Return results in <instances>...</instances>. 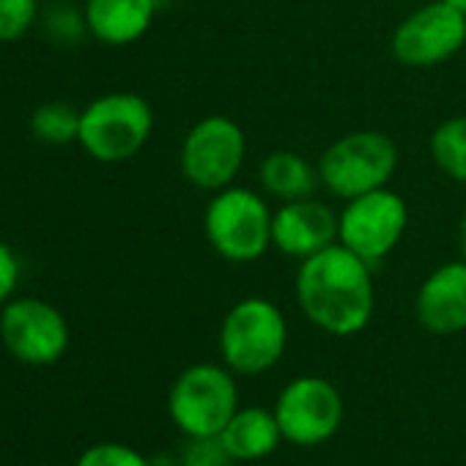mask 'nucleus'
Segmentation results:
<instances>
[{"mask_svg":"<svg viewBox=\"0 0 466 466\" xmlns=\"http://www.w3.org/2000/svg\"><path fill=\"white\" fill-rule=\"evenodd\" d=\"M294 289L305 319L332 338L360 335L376 313L373 267L340 242L299 261Z\"/></svg>","mask_w":466,"mask_h":466,"instance_id":"f257e3e1","label":"nucleus"},{"mask_svg":"<svg viewBox=\"0 0 466 466\" xmlns=\"http://www.w3.org/2000/svg\"><path fill=\"white\" fill-rule=\"evenodd\" d=\"M272 217L267 198L250 187L230 184L211 192L203 211V233L211 250L230 264H253L272 248Z\"/></svg>","mask_w":466,"mask_h":466,"instance_id":"f03ea898","label":"nucleus"},{"mask_svg":"<svg viewBox=\"0 0 466 466\" xmlns=\"http://www.w3.org/2000/svg\"><path fill=\"white\" fill-rule=\"evenodd\" d=\"M219 357L237 376L272 370L289 349L286 313L267 297H245L219 324Z\"/></svg>","mask_w":466,"mask_h":466,"instance_id":"7ed1b4c3","label":"nucleus"},{"mask_svg":"<svg viewBox=\"0 0 466 466\" xmlns=\"http://www.w3.org/2000/svg\"><path fill=\"white\" fill-rule=\"evenodd\" d=\"M154 132L151 105L132 91H110L80 110V148L102 162L118 165L143 151Z\"/></svg>","mask_w":466,"mask_h":466,"instance_id":"20e7f679","label":"nucleus"},{"mask_svg":"<svg viewBox=\"0 0 466 466\" xmlns=\"http://www.w3.org/2000/svg\"><path fill=\"white\" fill-rule=\"evenodd\" d=\"M237 409V373L225 362H195L184 368L167 390L170 422L187 439L219 436Z\"/></svg>","mask_w":466,"mask_h":466,"instance_id":"39448f33","label":"nucleus"},{"mask_svg":"<svg viewBox=\"0 0 466 466\" xmlns=\"http://www.w3.org/2000/svg\"><path fill=\"white\" fill-rule=\"evenodd\" d=\"M398 162L400 151L390 135L376 129H360L340 135L324 148L319 159V176L321 187L329 195L351 200L357 195L390 187Z\"/></svg>","mask_w":466,"mask_h":466,"instance_id":"423d86ee","label":"nucleus"},{"mask_svg":"<svg viewBox=\"0 0 466 466\" xmlns=\"http://www.w3.org/2000/svg\"><path fill=\"white\" fill-rule=\"evenodd\" d=\"M248 157V135L228 116H206L189 127L178 151L184 178L206 192L225 189L237 181Z\"/></svg>","mask_w":466,"mask_h":466,"instance_id":"0eeeda50","label":"nucleus"},{"mask_svg":"<svg viewBox=\"0 0 466 466\" xmlns=\"http://www.w3.org/2000/svg\"><path fill=\"white\" fill-rule=\"evenodd\" d=\"M406 225V200L390 187H381L346 200L338 211V242L376 269L400 245Z\"/></svg>","mask_w":466,"mask_h":466,"instance_id":"6e6552de","label":"nucleus"},{"mask_svg":"<svg viewBox=\"0 0 466 466\" xmlns=\"http://www.w3.org/2000/svg\"><path fill=\"white\" fill-rule=\"evenodd\" d=\"M72 332L66 316L47 299L12 297L0 308V343L23 365L47 368L64 360Z\"/></svg>","mask_w":466,"mask_h":466,"instance_id":"1a4fd4ad","label":"nucleus"},{"mask_svg":"<svg viewBox=\"0 0 466 466\" xmlns=\"http://www.w3.org/2000/svg\"><path fill=\"white\" fill-rule=\"evenodd\" d=\"M272 409L280 422L283 439L297 447H319L329 441L346 414L340 390L324 376L291 379L280 390Z\"/></svg>","mask_w":466,"mask_h":466,"instance_id":"9d476101","label":"nucleus"},{"mask_svg":"<svg viewBox=\"0 0 466 466\" xmlns=\"http://www.w3.org/2000/svg\"><path fill=\"white\" fill-rule=\"evenodd\" d=\"M466 45V15L444 0L411 12L392 34V56L398 64L411 69H428L450 61Z\"/></svg>","mask_w":466,"mask_h":466,"instance_id":"9b49d317","label":"nucleus"},{"mask_svg":"<svg viewBox=\"0 0 466 466\" xmlns=\"http://www.w3.org/2000/svg\"><path fill=\"white\" fill-rule=\"evenodd\" d=\"M338 242V211L316 198L286 200L272 217V248L289 258H310Z\"/></svg>","mask_w":466,"mask_h":466,"instance_id":"f8f14e48","label":"nucleus"},{"mask_svg":"<svg viewBox=\"0 0 466 466\" xmlns=\"http://www.w3.org/2000/svg\"><path fill=\"white\" fill-rule=\"evenodd\" d=\"M414 316L431 335L450 338L466 332V261L436 267L417 289Z\"/></svg>","mask_w":466,"mask_h":466,"instance_id":"ddd939ff","label":"nucleus"},{"mask_svg":"<svg viewBox=\"0 0 466 466\" xmlns=\"http://www.w3.org/2000/svg\"><path fill=\"white\" fill-rule=\"evenodd\" d=\"M157 9L159 0H86L83 20L96 42L127 47L151 31Z\"/></svg>","mask_w":466,"mask_h":466,"instance_id":"4468645a","label":"nucleus"},{"mask_svg":"<svg viewBox=\"0 0 466 466\" xmlns=\"http://www.w3.org/2000/svg\"><path fill=\"white\" fill-rule=\"evenodd\" d=\"M222 447L233 463H256L269 458L283 439L275 409L267 406H239L219 433Z\"/></svg>","mask_w":466,"mask_h":466,"instance_id":"2eb2a0df","label":"nucleus"},{"mask_svg":"<svg viewBox=\"0 0 466 466\" xmlns=\"http://www.w3.org/2000/svg\"><path fill=\"white\" fill-rule=\"evenodd\" d=\"M258 178L267 195L278 200H299V198H313V192L321 187L319 165L305 159L297 151L278 148L267 154L258 165Z\"/></svg>","mask_w":466,"mask_h":466,"instance_id":"dca6fc26","label":"nucleus"},{"mask_svg":"<svg viewBox=\"0 0 466 466\" xmlns=\"http://www.w3.org/2000/svg\"><path fill=\"white\" fill-rule=\"evenodd\" d=\"M433 165L452 181L466 184V116L441 121L431 135Z\"/></svg>","mask_w":466,"mask_h":466,"instance_id":"f3484780","label":"nucleus"},{"mask_svg":"<svg viewBox=\"0 0 466 466\" xmlns=\"http://www.w3.org/2000/svg\"><path fill=\"white\" fill-rule=\"evenodd\" d=\"M31 132L50 146L77 143L80 132V110L69 102H47L31 113Z\"/></svg>","mask_w":466,"mask_h":466,"instance_id":"a211bd4d","label":"nucleus"},{"mask_svg":"<svg viewBox=\"0 0 466 466\" xmlns=\"http://www.w3.org/2000/svg\"><path fill=\"white\" fill-rule=\"evenodd\" d=\"M39 17V0H0V45L20 42Z\"/></svg>","mask_w":466,"mask_h":466,"instance_id":"6ab92c4d","label":"nucleus"},{"mask_svg":"<svg viewBox=\"0 0 466 466\" xmlns=\"http://www.w3.org/2000/svg\"><path fill=\"white\" fill-rule=\"evenodd\" d=\"M75 466H154L140 450L121 441H99L80 452Z\"/></svg>","mask_w":466,"mask_h":466,"instance_id":"aec40b11","label":"nucleus"},{"mask_svg":"<svg viewBox=\"0 0 466 466\" xmlns=\"http://www.w3.org/2000/svg\"><path fill=\"white\" fill-rule=\"evenodd\" d=\"M233 458L222 447L219 436L206 439H187L181 450V466H230Z\"/></svg>","mask_w":466,"mask_h":466,"instance_id":"412c9836","label":"nucleus"},{"mask_svg":"<svg viewBox=\"0 0 466 466\" xmlns=\"http://www.w3.org/2000/svg\"><path fill=\"white\" fill-rule=\"evenodd\" d=\"M20 278H23V267L17 253L6 242H0V308L15 297Z\"/></svg>","mask_w":466,"mask_h":466,"instance_id":"4be33fe9","label":"nucleus"},{"mask_svg":"<svg viewBox=\"0 0 466 466\" xmlns=\"http://www.w3.org/2000/svg\"><path fill=\"white\" fill-rule=\"evenodd\" d=\"M458 248H461V258L466 261V217L458 225Z\"/></svg>","mask_w":466,"mask_h":466,"instance_id":"5701e85b","label":"nucleus"},{"mask_svg":"<svg viewBox=\"0 0 466 466\" xmlns=\"http://www.w3.org/2000/svg\"><path fill=\"white\" fill-rule=\"evenodd\" d=\"M444 4H450L452 9H458L461 15H466V0H444Z\"/></svg>","mask_w":466,"mask_h":466,"instance_id":"b1692460","label":"nucleus"}]
</instances>
